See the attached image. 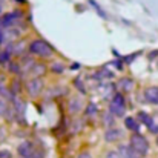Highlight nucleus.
<instances>
[{"instance_id":"nucleus-1","label":"nucleus","mask_w":158,"mask_h":158,"mask_svg":"<svg viewBox=\"0 0 158 158\" xmlns=\"http://www.w3.org/2000/svg\"><path fill=\"white\" fill-rule=\"evenodd\" d=\"M28 52L31 54V55H34L37 60L45 61V60L54 58L55 49H54L46 40H43V39H34V40L29 42V49H28Z\"/></svg>"},{"instance_id":"nucleus-2","label":"nucleus","mask_w":158,"mask_h":158,"mask_svg":"<svg viewBox=\"0 0 158 158\" xmlns=\"http://www.w3.org/2000/svg\"><path fill=\"white\" fill-rule=\"evenodd\" d=\"M46 89V81L45 78L40 77H31V78H25V94L28 98L31 100H37L43 95Z\"/></svg>"},{"instance_id":"nucleus-3","label":"nucleus","mask_w":158,"mask_h":158,"mask_svg":"<svg viewBox=\"0 0 158 158\" xmlns=\"http://www.w3.org/2000/svg\"><path fill=\"white\" fill-rule=\"evenodd\" d=\"M129 146L143 158H146L149 155V152H151V143L148 141V138L141 132L129 135Z\"/></svg>"},{"instance_id":"nucleus-4","label":"nucleus","mask_w":158,"mask_h":158,"mask_svg":"<svg viewBox=\"0 0 158 158\" xmlns=\"http://www.w3.org/2000/svg\"><path fill=\"white\" fill-rule=\"evenodd\" d=\"M37 152H39L37 148L29 140H25L17 146V157L19 158H35Z\"/></svg>"},{"instance_id":"nucleus-5","label":"nucleus","mask_w":158,"mask_h":158,"mask_svg":"<svg viewBox=\"0 0 158 158\" xmlns=\"http://www.w3.org/2000/svg\"><path fill=\"white\" fill-rule=\"evenodd\" d=\"M85 102H83V98L80 97V95H72L69 100H68V112H69V115H72V117H75V115H78V114H81V112H85Z\"/></svg>"},{"instance_id":"nucleus-6","label":"nucleus","mask_w":158,"mask_h":158,"mask_svg":"<svg viewBox=\"0 0 158 158\" xmlns=\"http://www.w3.org/2000/svg\"><path fill=\"white\" fill-rule=\"evenodd\" d=\"M9 92L12 94V97H23L25 94V78L22 77H12L8 83Z\"/></svg>"},{"instance_id":"nucleus-7","label":"nucleus","mask_w":158,"mask_h":158,"mask_svg":"<svg viewBox=\"0 0 158 158\" xmlns=\"http://www.w3.org/2000/svg\"><path fill=\"white\" fill-rule=\"evenodd\" d=\"M15 114H14V109L9 100L0 97V118L6 120V121H14L15 118Z\"/></svg>"},{"instance_id":"nucleus-8","label":"nucleus","mask_w":158,"mask_h":158,"mask_svg":"<svg viewBox=\"0 0 158 158\" xmlns=\"http://www.w3.org/2000/svg\"><path fill=\"white\" fill-rule=\"evenodd\" d=\"M121 137H123V131H121L120 127H117V126L106 129L105 134H103V138H105V141L107 143V144L118 143V141L121 140Z\"/></svg>"},{"instance_id":"nucleus-9","label":"nucleus","mask_w":158,"mask_h":158,"mask_svg":"<svg viewBox=\"0 0 158 158\" xmlns=\"http://www.w3.org/2000/svg\"><path fill=\"white\" fill-rule=\"evenodd\" d=\"M49 72V64H46L45 61L42 60H37V63L32 66V69L29 71L28 74V78L31 77H40V78H45V75Z\"/></svg>"},{"instance_id":"nucleus-10","label":"nucleus","mask_w":158,"mask_h":158,"mask_svg":"<svg viewBox=\"0 0 158 158\" xmlns=\"http://www.w3.org/2000/svg\"><path fill=\"white\" fill-rule=\"evenodd\" d=\"M123 124H124V129L129 131L131 134H138L141 129V123L137 120V117H132V115H126L123 118Z\"/></svg>"},{"instance_id":"nucleus-11","label":"nucleus","mask_w":158,"mask_h":158,"mask_svg":"<svg viewBox=\"0 0 158 158\" xmlns=\"http://www.w3.org/2000/svg\"><path fill=\"white\" fill-rule=\"evenodd\" d=\"M143 97L146 103L158 106V86H148L143 91Z\"/></svg>"},{"instance_id":"nucleus-12","label":"nucleus","mask_w":158,"mask_h":158,"mask_svg":"<svg viewBox=\"0 0 158 158\" xmlns=\"http://www.w3.org/2000/svg\"><path fill=\"white\" fill-rule=\"evenodd\" d=\"M117 151H118V154H120V158H143L141 155H138L131 146H129V143L126 144V143H120L118 146H117Z\"/></svg>"},{"instance_id":"nucleus-13","label":"nucleus","mask_w":158,"mask_h":158,"mask_svg":"<svg viewBox=\"0 0 158 158\" xmlns=\"http://www.w3.org/2000/svg\"><path fill=\"white\" fill-rule=\"evenodd\" d=\"M117 86H118V91L121 92V94H131L132 91H134V88H135V81L131 78V77H124V78H121L118 83H117Z\"/></svg>"},{"instance_id":"nucleus-14","label":"nucleus","mask_w":158,"mask_h":158,"mask_svg":"<svg viewBox=\"0 0 158 158\" xmlns=\"http://www.w3.org/2000/svg\"><path fill=\"white\" fill-rule=\"evenodd\" d=\"M107 110L115 117V118H124L126 117V105H118L115 102H109L107 105Z\"/></svg>"},{"instance_id":"nucleus-15","label":"nucleus","mask_w":158,"mask_h":158,"mask_svg":"<svg viewBox=\"0 0 158 158\" xmlns=\"http://www.w3.org/2000/svg\"><path fill=\"white\" fill-rule=\"evenodd\" d=\"M6 72L11 74L12 77H22L23 71H22V66H20V61L19 60H11L6 66Z\"/></svg>"},{"instance_id":"nucleus-16","label":"nucleus","mask_w":158,"mask_h":158,"mask_svg":"<svg viewBox=\"0 0 158 158\" xmlns=\"http://www.w3.org/2000/svg\"><path fill=\"white\" fill-rule=\"evenodd\" d=\"M135 117H137V120H138V121H140L141 124H144L146 127H148L149 124H152V123L155 121V120H154V117H152L151 114H148V112H144V110H138Z\"/></svg>"},{"instance_id":"nucleus-17","label":"nucleus","mask_w":158,"mask_h":158,"mask_svg":"<svg viewBox=\"0 0 158 158\" xmlns=\"http://www.w3.org/2000/svg\"><path fill=\"white\" fill-rule=\"evenodd\" d=\"M115 121H117V118L106 109L105 114H103V117H102V123H103V126H105L106 129H109V127H114L115 126Z\"/></svg>"},{"instance_id":"nucleus-18","label":"nucleus","mask_w":158,"mask_h":158,"mask_svg":"<svg viewBox=\"0 0 158 158\" xmlns=\"http://www.w3.org/2000/svg\"><path fill=\"white\" fill-rule=\"evenodd\" d=\"M49 71L54 72V74H63L64 71H66V66H64V63L63 61H57V60H52L51 63H49Z\"/></svg>"},{"instance_id":"nucleus-19","label":"nucleus","mask_w":158,"mask_h":158,"mask_svg":"<svg viewBox=\"0 0 158 158\" xmlns=\"http://www.w3.org/2000/svg\"><path fill=\"white\" fill-rule=\"evenodd\" d=\"M85 115H88V117H91V118L97 117V115H98V107H97V105H95V103L86 105V107H85Z\"/></svg>"},{"instance_id":"nucleus-20","label":"nucleus","mask_w":158,"mask_h":158,"mask_svg":"<svg viewBox=\"0 0 158 158\" xmlns=\"http://www.w3.org/2000/svg\"><path fill=\"white\" fill-rule=\"evenodd\" d=\"M72 85L78 89V92H80L81 95H85V94H86V88H85V85H83L81 78H74V80H72Z\"/></svg>"},{"instance_id":"nucleus-21","label":"nucleus","mask_w":158,"mask_h":158,"mask_svg":"<svg viewBox=\"0 0 158 158\" xmlns=\"http://www.w3.org/2000/svg\"><path fill=\"white\" fill-rule=\"evenodd\" d=\"M8 140V131L5 126H0V144H3Z\"/></svg>"},{"instance_id":"nucleus-22","label":"nucleus","mask_w":158,"mask_h":158,"mask_svg":"<svg viewBox=\"0 0 158 158\" xmlns=\"http://www.w3.org/2000/svg\"><path fill=\"white\" fill-rule=\"evenodd\" d=\"M148 131L157 137V135H158V123H155V121H154L152 124H149V126H148Z\"/></svg>"},{"instance_id":"nucleus-23","label":"nucleus","mask_w":158,"mask_h":158,"mask_svg":"<svg viewBox=\"0 0 158 158\" xmlns=\"http://www.w3.org/2000/svg\"><path fill=\"white\" fill-rule=\"evenodd\" d=\"M0 158H14V154L8 149H0Z\"/></svg>"},{"instance_id":"nucleus-24","label":"nucleus","mask_w":158,"mask_h":158,"mask_svg":"<svg viewBox=\"0 0 158 158\" xmlns=\"http://www.w3.org/2000/svg\"><path fill=\"white\" fill-rule=\"evenodd\" d=\"M106 158H120V154H118L117 149H110V151H107Z\"/></svg>"},{"instance_id":"nucleus-25","label":"nucleus","mask_w":158,"mask_h":158,"mask_svg":"<svg viewBox=\"0 0 158 158\" xmlns=\"http://www.w3.org/2000/svg\"><path fill=\"white\" fill-rule=\"evenodd\" d=\"M75 158H92V152L91 151H81V152H78V155Z\"/></svg>"},{"instance_id":"nucleus-26","label":"nucleus","mask_w":158,"mask_h":158,"mask_svg":"<svg viewBox=\"0 0 158 158\" xmlns=\"http://www.w3.org/2000/svg\"><path fill=\"white\" fill-rule=\"evenodd\" d=\"M89 3L95 6V9H97V12H98V14H100L102 17H106V14H105V12H103V11H102V9H100V6L97 5V2H94V0H89Z\"/></svg>"},{"instance_id":"nucleus-27","label":"nucleus","mask_w":158,"mask_h":158,"mask_svg":"<svg viewBox=\"0 0 158 158\" xmlns=\"http://www.w3.org/2000/svg\"><path fill=\"white\" fill-rule=\"evenodd\" d=\"M155 144H157V148H158V135L155 137Z\"/></svg>"}]
</instances>
